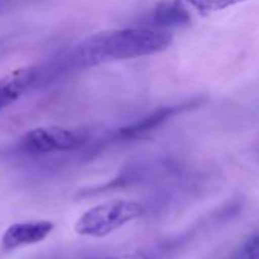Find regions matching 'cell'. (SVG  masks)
Masks as SVG:
<instances>
[{
  "instance_id": "8",
  "label": "cell",
  "mask_w": 259,
  "mask_h": 259,
  "mask_svg": "<svg viewBox=\"0 0 259 259\" xmlns=\"http://www.w3.org/2000/svg\"><path fill=\"white\" fill-rule=\"evenodd\" d=\"M186 2L191 7H194L197 11H200L203 14H210V13L223 11L233 5L242 4L245 0H186Z\"/></svg>"
},
{
  "instance_id": "10",
  "label": "cell",
  "mask_w": 259,
  "mask_h": 259,
  "mask_svg": "<svg viewBox=\"0 0 259 259\" xmlns=\"http://www.w3.org/2000/svg\"><path fill=\"white\" fill-rule=\"evenodd\" d=\"M84 259H117V256H90Z\"/></svg>"
},
{
  "instance_id": "11",
  "label": "cell",
  "mask_w": 259,
  "mask_h": 259,
  "mask_svg": "<svg viewBox=\"0 0 259 259\" xmlns=\"http://www.w3.org/2000/svg\"><path fill=\"white\" fill-rule=\"evenodd\" d=\"M257 151H259V147H257Z\"/></svg>"
},
{
  "instance_id": "7",
  "label": "cell",
  "mask_w": 259,
  "mask_h": 259,
  "mask_svg": "<svg viewBox=\"0 0 259 259\" xmlns=\"http://www.w3.org/2000/svg\"><path fill=\"white\" fill-rule=\"evenodd\" d=\"M191 16L182 0H166L159 4L148 17V25L153 29H163L171 26H182L189 23Z\"/></svg>"
},
{
  "instance_id": "9",
  "label": "cell",
  "mask_w": 259,
  "mask_h": 259,
  "mask_svg": "<svg viewBox=\"0 0 259 259\" xmlns=\"http://www.w3.org/2000/svg\"><path fill=\"white\" fill-rule=\"evenodd\" d=\"M229 259H259V235L245 241Z\"/></svg>"
},
{
  "instance_id": "3",
  "label": "cell",
  "mask_w": 259,
  "mask_h": 259,
  "mask_svg": "<svg viewBox=\"0 0 259 259\" xmlns=\"http://www.w3.org/2000/svg\"><path fill=\"white\" fill-rule=\"evenodd\" d=\"M85 142V136L72 130L49 126L34 128L25 135L22 147L32 154H49L57 151H72Z\"/></svg>"
},
{
  "instance_id": "6",
  "label": "cell",
  "mask_w": 259,
  "mask_h": 259,
  "mask_svg": "<svg viewBox=\"0 0 259 259\" xmlns=\"http://www.w3.org/2000/svg\"><path fill=\"white\" fill-rule=\"evenodd\" d=\"M194 105H198V102H188V104H182V105H176V107H166V108L156 110L150 116L141 119L139 122H135L132 125H128V126L119 130L117 138L119 139H136V138H142V136L151 133L153 130H156L157 126H160L163 122H166L172 114L180 113V111L188 110V108H192Z\"/></svg>"
},
{
  "instance_id": "4",
  "label": "cell",
  "mask_w": 259,
  "mask_h": 259,
  "mask_svg": "<svg viewBox=\"0 0 259 259\" xmlns=\"http://www.w3.org/2000/svg\"><path fill=\"white\" fill-rule=\"evenodd\" d=\"M43 81L41 66H29L17 69L16 72L0 79V110L16 102L29 89Z\"/></svg>"
},
{
  "instance_id": "1",
  "label": "cell",
  "mask_w": 259,
  "mask_h": 259,
  "mask_svg": "<svg viewBox=\"0 0 259 259\" xmlns=\"http://www.w3.org/2000/svg\"><path fill=\"white\" fill-rule=\"evenodd\" d=\"M172 43V34L153 28H125L95 34L75 48L61 60L48 66L49 72L58 69L93 67L104 63L132 60L163 52Z\"/></svg>"
},
{
  "instance_id": "5",
  "label": "cell",
  "mask_w": 259,
  "mask_h": 259,
  "mask_svg": "<svg viewBox=\"0 0 259 259\" xmlns=\"http://www.w3.org/2000/svg\"><path fill=\"white\" fill-rule=\"evenodd\" d=\"M54 230V223L48 220L25 221L10 226L2 236V247L5 250H14L25 245H32L45 241Z\"/></svg>"
},
{
  "instance_id": "2",
  "label": "cell",
  "mask_w": 259,
  "mask_h": 259,
  "mask_svg": "<svg viewBox=\"0 0 259 259\" xmlns=\"http://www.w3.org/2000/svg\"><path fill=\"white\" fill-rule=\"evenodd\" d=\"M145 207L135 200L116 198L85 210L75 223V232L81 236L105 238L125 224L139 220Z\"/></svg>"
}]
</instances>
